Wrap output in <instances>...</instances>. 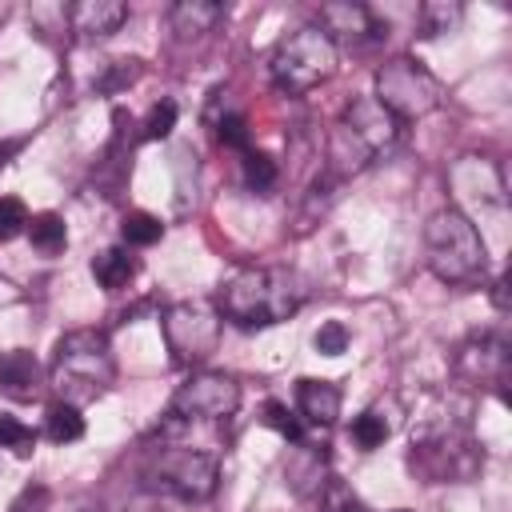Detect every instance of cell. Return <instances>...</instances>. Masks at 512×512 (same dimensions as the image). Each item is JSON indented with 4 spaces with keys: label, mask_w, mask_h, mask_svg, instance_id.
Wrapping results in <instances>:
<instances>
[{
    "label": "cell",
    "mask_w": 512,
    "mask_h": 512,
    "mask_svg": "<svg viewBox=\"0 0 512 512\" xmlns=\"http://www.w3.org/2000/svg\"><path fill=\"white\" fill-rule=\"evenodd\" d=\"M348 328L340 324V320H324L320 328H316V336H312V348L320 352V356H340V352H348Z\"/></svg>",
    "instance_id": "obj_26"
},
{
    "label": "cell",
    "mask_w": 512,
    "mask_h": 512,
    "mask_svg": "<svg viewBox=\"0 0 512 512\" xmlns=\"http://www.w3.org/2000/svg\"><path fill=\"white\" fill-rule=\"evenodd\" d=\"M316 492H320V512H364L360 496H356L340 476H328Z\"/></svg>",
    "instance_id": "obj_21"
},
{
    "label": "cell",
    "mask_w": 512,
    "mask_h": 512,
    "mask_svg": "<svg viewBox=\"0 0 512 512\" xmlns=\"http://www.w3.org/2000/svg\"><path fill=\"white\" fill-rule=\"evenodd\" d=\"M400 132H404V124L376 96H360L348 104V112L340 116V124L328 136V168L336 176H352V172L368 168L376 156L392 152Z\"/></svg>",
    "instance_id": "obj_3"
},
{
    "label": "cell",
    "mask_w": 512,
    "mask_h": 512,
    "mask_svg": "<svg viewBox=\"0 0 512 512\" xmlns=\"http://www.w3.org/2000/svg\"><path fill=\"white\" fill-rule=\"evenodd\" d=\"M140 76V60H116L108 64V76L100 80V92H120Z\"/></svg>",
    "instance_id": "obj_30"
},
{
    "label": "cell",
    "mask_w": 512,
    "mask_h": 512,
    "mask_svg": "<svg viewBox=\"0 0 512 512\" xmlns=\"http://www.w3.org/2000/svg\"><path fill=\"white\" fill-rule=\"evenodd\" d=\"M28 240H32L36 252L56 256V252H64V244H68V228H64V220H60L56 212H40V216L28 220Z\"/></svg>",
    "instance_id": "obj_18"
},
{
    "label": "cell",
    "mask_w": 512,
    "mask_h": 512,
    "mask_svg": "<svg viewBox=\"0 0 512 512\" xmlns=\"http://www.w3.org/2000/svg\"><path fill=\"white\" fill-rule=\"evenodd\" d=\"M260 420H264L272 432H280L284 440H292V444H304V424H300V416H296L288 404H280V400H268Z\"/></svg>",
    "instance_id": "obj_22"
},
{
    "label": "cell",
    "mask_w": 512,
    "mask_h": 512,
    "mask_svg": "<svg viewBox=\"0 0 512 512\" xmlns=\"http://www.w3.org/2000/svg\"><path fill=\"white\" fill-rule=\"evenodd\" d=\"M120 236H124V244H132V248H148V244H156V240L164 236V224H160L152 212H128V216L120 220Z\"/></svg>",
    "instance_id": "obj_20"
},
{
    "label": "cell",
    "mask_w": 512,
    "mask_h": 512,
    "mask_svg": "<svg viewBox=\"0 0 512 512\" xmlns=\"http://www.w3.org/2000/svg\"><path fill=\"white\" fill-rule=\"evenodd\" d=\"M456 368H460V376H468V380H476V384L504 388V380H508V340H504V336H492V332L472 336V340L460 348Z\"/></svg>",
    "instance_id": "obj_10"
},
{
    "label": "cell",
    "mask_w": 512,
    "mask_h": 512,
    "mask_svg": "<svg viewBox=\"0 0 512 512\" xmlns=\"http://www.w3.org/2000/svg\"><path fill=\"white\" fill-rule=\"evenodd\" d=\"M216 136H220L224 148H240V152H248V120H244L240 112L224 116V120L216 124Z\"/></svg>",
    "instance_id": "obj_29"
},
{
    "label": "cell",
    "mask_w": 512,
    "mask_h": 512,
    "mask_svg": "<svg viewBox=\"0 0 512 512\" xmlns=\"http://www.w3.org/2000/svg\"><path fill=\"white\" fill-rule=\"evenodd\" d=\"M492 300H496L500 312L508 308V280H496V284H492Z\"/></svg>",
    "instance_id": "obj_31"
},
{
    "label": "cell",
    "mask_w": 512,
    "mask_h": 512,
    "mask_svg": "<svg viewBox=\"0 0 512 512\" xmlns=\"http://www.w3.org/2000/svg\"><path fill=\"white\" fill-rule=\"evenodd\" d=\"M40 384H44V372H40V360L24 348H12L0 356V392L12 396V400H36L40 396Z\"/></svg>",
    "instance_id": "obj_13"
},
{
    "label": "cell",
    "mask_w": 512,
    "mask_h": 512,
    "mask_svg": "<svg viewBox=\"0 0 512 512\" xmlns=\"http://www.w3.org/2000/svg\"><path fill=\"white\" fill-rule=\"evenodd\" d=\"M352 440H356V448H364V452L380 448V444L388 440V420H384L376 408L360 412V416L352 420Z\"/></svg>",
    "instance_id": "obj_23"
},
{
    "label": "cell",
    "mask_w": 512,
    "mask_h": 512,
    "mask_svg": "<svg viewBox=\"0 0 512 512\" xmlns=\"http://www.w3.org/2000/svg\"><path fill=\"white\" fill-rule=\"evenodd\" d=\"M304 304V288L288 268H240L216 296L220 320L236 328H272Z\"/></svg>",
    "instance_id": "obj_1"
},
{
    "label": "cell",
    "mask_w": 512,
    "mask_h": 512,
    "mask_svg": "<svg viewBox=\"0 0 512 512\" xmlns=\"http://www.w3.org/2000/svg\"><path fill=\"white\" fill-rule=\"evenodd\" d=\"M220 16H224V8L212 4V0H180V4H172L168 24H172L176 36L188 40V36H204V32H212Z\"/></svg>",
    "instance_id": "obj_15"
},
{
    "label": "cell",
    "mask_w": 512,
    "mask_h": 512,
    "mask_svg": "<svg viewBox=\"0 0 512 512\" xmlns=\"http://www.w3.org/2000/svg\"><path fill=\"white\" fill-rule=\"evenodd\" d=\"M320 28L336 40H348V44H360V40H384L388 28L372 16V8L364 4H352V0H340V4H324L320 8Z\"/></svg>",
    "instance_id": "obj_11"
},
{
    "label": "cell",
    "mask_w": 512,
    "mask_h": 512,
    "mask_svg": "<svg viewBox=\"0 0 512 512\" xmlns=\"http://www.w3.org/2000/svg\"><path fill=\"white\" fill-rule=\"evenodd\" d=\"M28 232V208L16 196H0V240Z\"/></svg>",
    "instance_id": "obj_28"
},
{
    "label": "cell",
    "mask_w": 512,
    "mask_h": 512,
    "mask_svg": "<svg viewBox=\"0 0 512 512\" xmlns=\"http://www.w3.org/2000/svg\"><path fill=\"white\" fill-rule=\"evenodd\" d=\"M336 60H340V52H336L332 36L320 24H304V28L288 32L272 48L268 72H272V80H276L280 92L304 96V92H312L316 84H324L336 72Z\"/></svg>",
    "instance_id": "obj_5"
},
{
    "label": "cell",
    "mask_w": 512,
    "mask_h": 512,
    "mask_svg": "<svg viewBox=\"0 0 512 512\" xmlns=\"http://www.w3.org/2000/svg\"><path fill=\"white\" fill-rule=\"evenodd\" d=\"M216 480H220L216 456L200 448H184V444H160L144 464V484L152 492H164L188 504L208 500L216 492Z\"/></svg>",
    "instance_id": "obj_6"
},
{
    "label": "cell",
    "mask_w": 512,
    "mask_h": 512,
    "mask_svg": "<svg viewBox=\"0 0 512 512\" xmlns=\"http://www.w3.org/2000/svg\"><path fill=\"white\" fill-rule=\"evenodd\" d=\"M240 408V384L224 372H192L176 392L168 412L176 420H228Z\"/></svg>",
    "instance_id": "obj_9"
},
{
    "label": "cell",
    "mask_w": 512,
    "mask_h": 512,
    "mask_svg": "<svg viewBox=\"0 0 512 512\" xmlns=\"http://www.w3.org/2000/svg\"><path fill=\"white\" fill-rule=\"evenodd\" d=\"M296 408H300V416H304L308 424L328 428V424H336V416H340V388H336L332 380H312V376H304V380L296 384Z\"/></svg>",
    "instance_id": "obj_14"
},
{
    "label": "cell",
    "mask_w": 512,
    "mask_h": 512,
    "mask_svg": "<svg viewBox=\"0 0 512 512\" xmlns=\"http://www.w3.org/2000/svg\"><path fill=\"white\" fill-rule=\"evenodd\" d=\"M440 96H444L440 80H436L420 60H412V56H392V60H384V64L376 68V100H380L400 124L420 120V116H428L432 108H440Z\"/></svg>",
    "instance_id": "obj_7"
},
{
    "label": "cell",
    "mask_w": 512,
    "mask_h": 512,
    "mask_svg": "<svg viewBox=\"0 0 512 512\" xmlns=\"http://www.w3.org/2000/svg\"><path fill=\"white\" fill-rule=\"evenodd\" d=\"M0 448H8L12 456H32L36 432L28 424H20L16 416H0Z\"/></svg>",
    "instance_id": "obj_25"
},
{
    "label": "cell",
    "mask_w": 512,
    "mask_h": 512,
    "mask_svg": "<svg viewBox=\"0 0 512 512\" xmlns=\"http://www.w3.org/2000/svg\"><path fill=\"white\" fill-rule=\"evenodd\" d=\"M460 24V4H444V0H432L420 8V36H440L448 28Z\"/></svg>",
    "instance_id": "obj_24"
},
{
    "label": "cell",
    "mask_w": 512,
    "mask_h": 512,
    "mask_svg": "<svg viewBox=\"0 0 512 512\" xmlns=\"http://www.w3.org/2000/svg\"><path fill=\"white\" fill-rule=\"evenodd\" d=\"M164 344L172 352L176 364H200L216 352L220 344V312L212 300H176L168 312H164Z\"/></svg>",
    "instance_id": "obj_8"
},
{
    "label": "cell",
    "mask_w": 512,
    "mask_h": 512,
    "mask_svg": "<svg viewBox=\"0 0 512 512\" xmlns=\"http://www.w3.org/2000/svg\"><path fill=\"white\" fill-rule=\"evenodd\" d=\"M176 116H180V108H176L172 100L152 104V112H148V120H144V140H164V136H172Z\"/></svg>",
    "instance_id": "obj_27"
},
{
    "label": "cell",
    "mask_w": 512,
    "mask_h": 512,
    "mask_svg": "<svg viewBox=\"0 0 512 512\" xmlns=\"http://www.w3.org/2000/svg\"><path fill=\"white\" fill-rule=\"evenodd\" d=\"M240 172H244V184L252 188V192H272L276 188V180H280V168H276V160L268 156V152H244V160H240Z\"/></svg>",
    "instance_id": "obj_19"
},
{
    "label": "cell",
    "mask_w": 512,
    "mask_h": 512,
    "mask_svg": "<svg viewBox=\"0 0 512 512\" xmlns=\"http://www.w3.org/2000/svg\"><path fill=\"white\" fill-rule=\"evenodd\" d=\"M44 436H48L52 444H72V440H80V436H84V416H80V408L56 400V404L48 408V416H44Z\"/></svg>",
    "instance_id": "obj_17"
},
{
    "label": "cell",
    "mask_w": 512,
    "mask_h": 512,
    "mask_svg": "<svg viewBox=\"0 0 512 512\" xmlns=\"http://www.w3.org/2000/svg\"><path fill=\"white\" fill-rule=\"evenodd\" d=\"M124 20H128V4L124 0H80V4L68 8V24H72V32L80 40H104Z\"/></svg>",
    "instance_id": "obj_12"
},
{
    "label": "cell",
    "mask_w": 512,
    "mask_h": 512,
    "mask_svg": "<svg viewBox=\"0 0 512 512\" xmlns=\"http://www.w3.org/2000/svg\"><path fill=\"white\" fill-rule=\"evenodd\" d=\"M48 380L60 392V400L76 404V408L84 400L104 396L116 384V356H112L108 336L96 332V328H76V332L60 336Z\"/></svg>",
    "instance_id": "obj_2"
},
{
    "label": "cell",
    "mask_w": 512,
    "mask_h": 512,
    "mask_svg": "<svg viewBox=\"0 0 512 512\" xmlns=\"http://www.w3.org/2000/svg\"><path fill=\"white\" fill-rule=\"evenodd\" d=\"M92 276H96L100 288L120 292L136 276V260L128 256V248H104L100 256H92Z\"/></svg>",
    "instance_id": "obj_16"
},
{
    "label": "cell",
    "mask_w": 512,
    "mask_h": 512,
    "mask_svg": "<svg viewBox=\"0 0 512 512\" xmlns=\"http://www.w3.org/2000/svg\"><path fill=\"white\" fill-rule=\"evenodd\" d=\"M424 256H428L432 276L452 284V288L476 284L488 268L484 236L476 232V224L460 208H440L424 224Z\"/></svg>",
    "instance_id": "obj_4"
}]
</instances>
